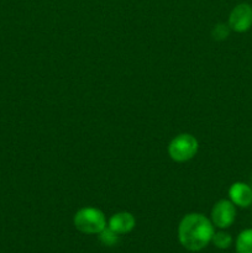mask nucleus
Wrapping results in <instances>:
<instances>
[{
    "label": "nucleus",
    "mask_w": 252,
    "mask_h": 253,
    "mask_svg": "<svg viewBox=\"0 0 252 253\" xmlns=\"http://www.w3.org/2000/svg\"><path fill=\"white\" fill-rule=\"evenodd\" d=\"M119 236H120V235L116 234L115 231H113V230L109 229V227L106 226L105 229L99 234V240H100V242L103 245L110 247V246H115V245L118 244Z\"/></svg>",
    "instance_id": "9d476101"
},
{
    "label": "nucleus",
    "mask_w": 252,
    "mask_h": 253,
    "mask_svg": "<svg viewBox=\"0 0 252 253\" xmlns=\"http://www.w3.org/2000/svg\"><path fill=\"white\" fill-rule=\"evenodd\" d=\"M227 25L235 32H246L252 27V6L246 2L236 5L231 10Z\"/></svg>",
    "instance_id": "39448f33"
},
{
    "label": "nucleus",
    "mask_w": 252,
    "mask_h": 253,
    "mask_svg": "<svg viewBox=\"0 0 252 253\" xmlns=\"http://www.w3.org/2000/svg\"><path fill=\"white\" fill-rule=\"evenodd\" d=\"M136 225V219L131 212L121 211L116 212L109 219L108 227L119 235L128 234L133 230Z\"/></svg>",
    "instance_id": "0eeeda50"
},
{
    "label": "nucleus",
    "mask_w": 252,
    "mask_h": 253,
    "mask_svg": "<svg viewBox=\"0 0 252 253\" xmlns=\"http://www.w3.org/2000/svg\"><path fill=\"white\" fill-rule=\"evenodd\" d=\"M237 253H252V229H246L240 232L236 237Z\"/></svg>",
    "instance_id": "6e6552de"
},
{
    "label": "nucleus",
    "mask_w": 252,
    "mask_h": 253,
    "mask_svg": "<svg viewBox=\"0 0 252 253\" xmlns=\"http://www.w3.org/2000/svg\"><path fill=\"white\" fill-rule=\"evenodd\" d=\"M211 242L215 245V247L220 250H226L231 246L232 244V237L229 232L226 231H217L214 232Z\"/></svg>",
    "instance_id": "1a4fd4ad"
},
{
    "label": "nucleus",
    "mask_w": 252,
    "mask_h": 253,
    "mask_svg": "<svg viewBox=\"0 0 252 253\" xmlns=\"http://www.w3.org/2000/svg\"><path fill=\"white\" fill-rule=\"evenodd\" d=\"M214 232L211 220L199 212H192L180 220L178 240L188 251L199 252L211 242Z\"/></svg>",
    "instance_id": "f257e3e1"
},
{
    "label": "nucleus",
    "mask_w": 252,
    "mask_h": 253,
    "mask_svg": "<svg viewBox=\"0 0 252 253\" xmlns=\"http://www.w3.org/2000/svg\"><path fill=\"white\" fill-rule=\"evenodd\" d=\"M73 224L78 231L86 235H99L106 227V217L101 210L93 207L79 209L73 217Z\"/></svg>",
    "instance_id": "f03ea898"
},
{
    "label": "nucleus",
    "mask_w": 252,
    "mask_h": 253,
    "mask_svg": "<svg viewBox=\"0 0 252 253\" xmlns=\"http://www.w3.org/2000/svg\"><path fill=\"white\" fill-rule=\"evenodd\" d=\"M229 198L235 207L249 208L252 205V188L247 183L235 182L229 189Z\"/></svg>",
    "instance_id": "423d86ee"
},
{
    "label": "nucleus",
    "mask_w": 252,
    "mask_h": 253,
    "mask_svg": "<svg viewBox=\"0 0 252 253\" xmlns=\"http://www.w3.org/2000/svg\"><path fill=\"white\" fill-rule=\"evenodd\" d=\"M230 31H231V29H230L229 25L217 24L215 25L214 29L211 30V36L212 39L216 40V41H224V40H226L227 37H229Z\"/></svg>",
    "instance_id": "9b49d317"
},
{
    "label": "nucleus",
    "mask_w": 252,
    "mask_h": 253,
    "mask_svg": "<svg viewBox=\"0 0 252 253\" xmlns=\"http://www.w3.org/2000/svg\"><path fill=\"white\" fill-rule=\"evenodd\" d=\"M199 150L198 140L190 133H180L175 136L168 145V155L174 162H188L195 157Z\"/></svg>",
    "instance_id": "7ed1b4c3"
},
{
    "label": "nucleus",
    "mask_w": 252,
    "mask_h": 253,
    "mask_svg": "<svg viewBox=\"0 0 252 253\" xmlns=\"http://www.w3.org/2000/svg\"><path fill=\"white\" fill-rule=\"evenodd\" d=\"M236 219V207L230 199H221L211 209V220L212 225L219 229L225 230L231 226Z\"/></svg>",
    "instance_id": "20e7f679"
}]
</instances>
